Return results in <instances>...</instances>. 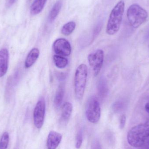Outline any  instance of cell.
Here are the masks:
<instances>
[{"mask_svg":"<svg viewBox=\"0 0 149 149\" xmlns=\"http://www.w3.org/2000/svg\"><path fill=\"white\" fill-rule=\"evenodd\" d=\"M127 140L129 144L135 148L147 145L149 141V124L136 125L128 131Z\"/></svg>","mask_w":149,"mask_h":149,"instance_id":"1","label":"cell"},{"mask_svg":"<svg viewBox=\"0 0 149 149\" xmlns=\"http://www.w3.org/2000/svg\"><path fill=\"white\" fill-rule=\"evenodd\" d=\"M125 9V3L121 0L118 2L111 11L107 24L106 32L113 36L116 34L120 28Z\"/></svg>","mask_w":149,"mask_h":149,"instance_id":"2","label":"cell"},{"mask_svg":"<svg viewBox=\"0 0 149 149\" xmlns=\"http://www.w3.org/2000/svg\"><path fill=\"white\" fill-rule=\"evenodd\" d=\"M148 17L146 10L137 4L130 5L127 10V17L130 25L135 29L144 24Z\"/></svg>","mask_w":149,"mask_h":149,"instance_id":"3","label":"cell"},{"mask_svg":"<svg viewBox=\"0 0 149 149\" xmlns=\"http://www.w3.org/2000/svg\"><path fill=\"white\" fill-rule=\"evenodd\" d=\"M88 76L87 66L84 64L78 66L74 77V89L75 97L79 100L83 98L86 89Z\"/></svg>","mask_w":149,"mask_h":149,"instance_id":"4","label":"cell"},{"mask_svg":"<svg viewBox=\"0 0 149 149\" xmlns=\"http://www.w3.org/2000/svg\"><path fill=\"white\" fill-rule=\"evenodd\" d=\"M86 113L88 121L94 124L99 122L101 117V108L97 97L92 96L88 100Z\"/></svg>","mask_w":149,"mask_h":149,"instance_id":"5","label":"cell"},{"mask_svg":"<svg viewBox=\"0 0 149 149\" xmlns=\"http://www.w3.org/2000/svg\"><path fill=\"white\" fill-rule=\"evenodd\" d=\"M104 57V52L102 49L97 50L89 54L88 57V63L93 70L95 76H97L101 70Z\"/></svg>","mask_w":149,"mask_h":149,"instance_id":"6","label":"cell"},{"mask_svg":"<svg viewBox=\"0 0 149 149\" xmlns=\"http://www.w3.org/2000/svg\"><path fill=\"white\" fill-rule=\"evenodd\" d=\"M45 114V102L44 99H41L38 102L33 113L34 124L37 128L39 129L42 127Z\"/></svg>","mask_w":149,"mask_h":149,"instance_id":"7","label":"cell"},{"mask_svg":"<svg viewBox=\"0 0 149 149\" xmlns=\"http://www.w3.org/2000/svg\"><path fill=\"white\" fill-rule=\"evenodd\" d=\"M53 50L56 55L68 56L71 53L72 48L69 41L63 38H58L54 42Z\"/></svg>","mask_w":149,"mask_h":149,"instance_id":"8","label":"cell"},{"mask_svg":"<svg viewBox=\"0 0 149 149\" xmlns=\"http://www.w3.org/2000/svg\"><path fill=\"white\" fill-rule=\"evenodd\" d=\"M62 134L55 131H51L49 133L47 138V148L48 149H56L62 141Z\"/></svg>","mask_w":149,"mask_h":149,"instance_id":"9","label":"cell"},{"mask_svg":"<svg viewBox=\"0 0 149 149\" xmlns=\"http://www.w3.org/2000/svg\"><path fill=\"white\" fill-rule=\"evenodd\" d=\"M9 53L6 49L0 51V77L5 75L8 66Z\"/></svg>","mask_w":149,"mask_h":149,"instance_id":"10","label":"cell"},{"mask_svg":"<svg viewBox=\"0 0 149 149\" xmlns=\"http://www.w3.org/2000/svg\"><path fill=\"white\" fill-rule=\"evenodd\" d=\"M73 107L72 104L70 102H65L62 107L61 116V122L63 123H67L71 116Z\"/></svg>","mask_w":149,"mask_h":149,"instance_id":"11","label":"cell"},{"mask_svg":"<svg viewBox=\"0 0 149 149\" xmlns=\"http://www.w3.org/2000/svg\"><path fill=\"white\" fill-rule=\"evenodd\" d=\"M39 50L37 48L32 49L28 54L25 61V67L29 68L36 63L39 56Z\"/></svg>","mask_w":149,"mask_h":149,"instance_id":"12","label":"cell"},{"mask_svg":"<svg viewBox=\"0 0 149 149\" xmlns=\"http://www.w3.org/2000/svg\"><path fill=\"white\" fill-rule=\"evenodd\" d=\"M62 5L63 2L61 0L58 1L53 5L49 15V20L50 22H52L56 20L61 10Z\"/></svg>","mask_w":149,"mask_h":149,"instance_id":"13","label":"cell"},{"mask_svg":"<svg viewBox=\"0 0 149 149\" xmlns=\"http://www.w3.org/2000/svg\"><path fill=\"white\" fill-rule=\"evenodd\" d=\"M47 0H35L31 7V15H37L43 10Z\"/></svg>","mask_w":149,"mask_h":149,"instance_id":"14","label":"cell"},{"mask_svg":"<svg viewBox=\"0 0 149 149\" xmlns=\"http://www.w3.org/2000/svg\"><path fill=\"white\" fill-rule=\"evenodd\" d=\"M64 96V90L63 86L60 85L58 88L54 98V103L55 107L58 109L60 108Z\"/></svg>","mask_w":149,"mask_h":149,"instance_id":"15","label":"cell"},{"mask_svg":"<svg viewBox=\"0 0 149 149\" xmlns=\"http://www.w3.org/2000/svg\"><path fill=\"white\" fill-rule=\"evenodd\" d=\"M53 62L56 66L59 69H64L68 65V60L67 58L59 55H54Z\"/></svg>","mask_w":149,"mask_h":149,"instance_id":"16","label":"cell"},{"mask_svg":"<svg viewBox=\"0 0 149 149\" xmlns=\"http://www.w3.org/2000/svg\"><path fill=\"white\" fill-rule=\"evenodd\" d=\"M76 23L73 21L69 22L65 24L62 27L61 33L65 36L70 35L75 29Z\"/></svg>","mask_w":149,"mask_h":149,"instance_id":"17","label":"cell"},{"mask_svg":"<svg viewBox=\"0 0 149 149\" xmlns=\"http://www.w3.org/2000/svg\"><path fill=\"white\" fill-rule=\"evenodd\" d=\"M9 141V135L8 132L3 134L0 140V149H7Z\"/></svg>","mask_w":149,"mask_h":149,"instance_id":"18","label":"cell"},{"mask_svg":"<svg viewBox=\"0 0 149 149\" xmlns=\"http://www.w3.org/2000/svg\"><path fill=\"white\" fill-rule=\"evenodd\" d=\"M82 134L81 131L79 130L76 135V138H75V147L76 149H79L81 147L82 143Z\"/></svg>","mask_w":149,"mask_h":149,"instance_id":"19","label":"cell"},{"mask_svg":"<svg viewBox=\"0 0 149 149\" xmlns=\"http://www.w3.org/2000/svg\"><path fill=\"white\" fill-rule=\"evenodd\" d=\"M126 116L125 115H123L120 118V128L121 129H123L125 127L126 124Z\"/></svg>","mask_w":149,"mask_h":149,"instance_id":"20","label":"cell"},{"mask_svg":"<svg viewBox=\"0 0 149 149\" xmlns=\"http://www.w3.org/2000/svg\"><path fill=\"white\" fill-rule=\"evenodd\" d=\"M93 149H102L100 144L98 143H96L94 145Z\"/></svg>","mask_w":149,"mask_h":149,"instance_id":"21","label":"cell"},{"mask_svg":"<svg viewBox=\"0 0 149 149\" xmlns=\"http://www.w3.org/2000/svg\"><path fill=\"white\" fill-rule=\"evenodd\" d=\"M145 109L146 111L149 114V102L145 104Z\"/></svg>","mask_w":149,"mask_h":149,"instance_id":"22","label":"cell"},{"mask_svg":"<svg viewBox=\"0 0 149 149\" xmlns=\"http://www.w3.org/2000/svg\"><path fill=\"white\" fill-rule=\"evenodd\" d=\"M16 0H9L8 1V4L9 6H11V5H13L15 2Z\"/></svg>","mask_w":149,"mask_h":149,"instance_id":"23","label":"cell"},{"mask_svg":"<svg viewBox=\"0 0 149 149\" xmlns=\"http://www.w3.org/2000/svg\"><path fill=\"white\" fill-rule=\"evenodd\" d=\"M147 146H148V148L149 149V141L148 143V144H147Z\"/></svg>","mask_w":149,"mask_h":149,"instance_id":"24","label":"cell"}]
</instances>
